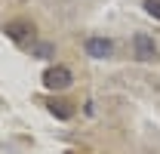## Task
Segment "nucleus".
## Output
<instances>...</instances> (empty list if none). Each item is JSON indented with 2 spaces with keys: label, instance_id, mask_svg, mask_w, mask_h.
Here are the masks:
<instances>
[{
  "label": "nucleus",
  "instance_id": "nucleus-1",
  "mask_svg": "<svg viewBox=\"0 0 160 154\" xmlns=\"http://www.w3.org/2000/svg\"><path fill=\"white\" fill-rule=\"evenodd\" d=\"M3 34L9 40H16V43H34L37 28H34V22H28V19H12V22L3 25Z\"/></svg>",
  "mask_w": 160,
  "mask_h": 154
},
{
  "label": "nucleus",
  "instance_id": "nucleus-2",
  "mask_svg": "<svg viewBox=\"0 0 160 154\" xmlns=\"http://www.w3.org/2000/svg\"><path fill=\"white\" fill-rule=\"evenodd\" d=\"M43 86L46 90H68L71 86V71L65 68V65H52V68H46L43 71Z\"/></svg>",
  "mask_w": 160,
  "mask_h": 154
},
{
  "label": "nucleus",
  "instance_id": "nucleus-3",
  "mask_svg": "<svg viewBox=\"0 0 160 154\" xmlns=\"http://www.w3.org/2000/svg\"><path fill=\"white\" fill-rule=\"evenodd\" d=\"M132 49H136V59L139 62L157 59V43H154V37H148V34H136L132 37Z\"/></svg>",
  "mask_w": 160,
  "mask_h": 154
},
{
  "label": "nucleus",
  "instance_id": "nucleus-4",
  "mask_svg": "<svg viewBox=\"0 0 160 154\" xmlns=\"http://www.w3.org/2000/svg\"><path fill=\"white\" fill-rule=\"evenodd\" d=\"M46 108H49V114H56L59 120H71V117L77 114V105H74L71 99H62V96L49 99V102H46Z\"/></svg>",
  "mask_w": 160,
  "mask_h": 154
},
{
  "label": "nucleus",
  "instance_id": "nucleus-5",
  "mask_svg": "<svg viewBox=\"0 0 160 154\" xmlns=\"http://www.w3.org/2000/svg\"><path fill=\"white\" fill-rule=\"evenodd\" d=\"M83 49H86V53H89L92 59H105V56H111V49H114V43H111L108 37H89V40H86V46H83Z\"/></svg>",
  "mask_w": 160,
  "mask_h": 154
},
{
  "label": "nucleus",
  "instance_id": "nucleus-6",
  "mask_svg": "<svg viewBox=\"0 0 160 154\" xmlns=\"http://www.w3.org/2000/svg\"><path fill=\"white\" fill-rule=\"evenodd\" d=\"M31 53H34L37 59H46V56H52V43H34Z\"/></svg>",
  "mask_w": 160,
  "mask_h": 154
},
{
  "label": "nucleus",
  "instance_id": "nucleus-7",
  "mask_svg": "<svg viewBox=\"0 0 160 154\" xmlns=\"http://www.w3.org/2000/svg\"><path fill=\"white\" fill-rule=\"evenodd\" d=\"M145 13L160 22V0H145Z\"/></svg>",
  "mask_w": 160,
  "mask_h": 154
}]
</instances>
